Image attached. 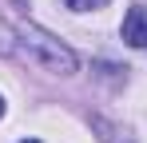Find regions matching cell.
Here are the masks:
<instances>
[{
	"label": "cell",
	"instance_id": "cell-1",
	"mask_svg": "<svg viewBox=\"0 0 147 143\" xmlns=\"http://www.w3.org/2000/svg\"><path fill=\"white\" fill-rule=\"evenodd\" d=\"M16 44H20V52H24L28 60L60 72V76H72L76 72V52L64 44V40H56L52 32L36 28V24H20V28H16Z\"/></svg>",
	"mask_w": 147,
	"mask_h": 143
},
{
	"label": "cell",
	"instance_id": "cell-2",
	"mask_svg": "<svg viewBox=\"0 0 147 143\" xmlns=\"http://www.w3.org/2000/svg\"><path fill=\"white\" fill-rule=\"evenodd\" d=\"M123 40L131 48H147V8H131L123 16Z\"/></svg>",
	"mask_w": 147,
	"mask_h": 143
},
{
	"label": "cell",
	"instance_id": "cell-3",
	"mask_svg": "<svg viewBox=\"0 0 147 143\" xmlns=\"http://www.w3.org/2000/svg\"><path fill=\"white\" fill-rule=\"evenodd\" d=\"M20 44H16V32L8 28V24H0V56H16Z\"/></svg>",
	"mask_w": 147,
	"mask_h": 143
},
{
	"label": "cell",
	"instance_id": "cell-4",
	"mask_svg": "<svg viewBox=\"0 0 147 143\" xmlns=\"http://www.w3.org/2000/svg\"><path fill=\"white\" fill-rule=\"evenodd\" d=\"M107 0H68V8L72 12H88V8H103Z\"/></svg>",
	"mask_w": 147,
	"mask_h": 143
},
{
	"label": "cell",
	"instance_id": "cell-5",
	"mask_svg": "<svg viewBox=\"0 0 147 143\" xmlns=\"http://www.w3.org/2000/svg\"><path fill=\"white\" fill-rule=\"evenodd\" d=\"M0 115H4V99H0Z\"/></svg>",
	"mask_w": 147,
	"mask_h": 143
},
{
	"label": "cell",
	"instance_id": "cell-6",
	"mask_svg": "<svg viewBox=\"0 0 147 143\" xmlns=\"http://www.w3.org/2000/svg\"><path fill=\"white\" fill-rule=\"evenodd\" d=\"M24 143H40V139H24Z\"/></svg>",
	"mask_w": 147,
	"mask_h": 143
}]
</instances>
